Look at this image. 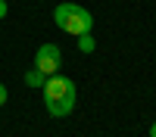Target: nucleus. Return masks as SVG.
Segmentation results:
<instances>
[{"instance_id": "obj_3", "label": "nucleus", "mask_w": 156, "mask_h": 137, "mask_svg": "<svg viewBox=\"0 0 156 137\" xmlns=\"http://www.w3.org/2000/svg\"><path fill=\"white\" fill-rule=\"evenodd\" d=\"M34 69L44 72V75H56L62 69V50L56 44H41L34 53Z\"/></svg>"}, {"instance_id": "obj_7", "label": "nucleus", "mask_w": 156, "mask_h": 137, "mask_svg": "<svg viewBox=\"0 0 156 137\" xmlns=\"http://www.w3.org/2000/svg\"><path fill=\"white\" fill-rule=\"evenodd\" d=\"M6 12H9V6H6V0H0V19H6Z\"/></svg>"}, {"instance_id": "obj_4", "label": "nucleus", "mask_w": 156, "mask_h": 137, "mask_svg": "<svg viewBox=\"0 0 156 137\" xmlns=\"http://www.w3.org/2000/svg\"><path fill=\"white\" fill-rule=\"evenodd\" d=\"M75 41H78V50H81V53H94V47H97V41H94V31H87V34H78Z\"/></svg>"}, {"instance_id": "obj_1", "label": "nucleus", "mask_w": 156, "mask_h": 137, "mask_svg": "<svg viewBox=\"0 0 156 137\" xmlns=\"http://www.w3.org/2000/svg\"><path fill=\"white\" fill-rule=\"evenodd\" d=\"M44 103L53 118H66L75 109V81L66 75H47L44 78Z\"/></svg>"}, {"instance_id": "obj_6", "label": "nucleus", "mask_w": 156, "mask_h": 137, "mask_svg": "<svg viewBox=\"0 0 156 137\" xmlns=\"http://www.w3.org/2000/svg\"><path fill=\"white\" fill-rule=\"evenodd\" d=\"M6 100H9V91H6V87H3V84H0V106H3V103H6Z\"/></svg>"}, {"instance_id": "obj_2", "label": "nucleus", "mask_w": 156, "mask_h": 137, "mask_svg": "<svg viewBox=\"0 0 156 137\" xmlns=\"http://www.w3.org/2000/svg\"><path fill=\"white\" fill-rule=\"evenodd\" d=\"M53 22H56L59 31H66L72 37L87 34L90 28H94V16H90L84 6H78V3H59L53 9Z\"/></svg>"}, {"instance_id": "obj_8", "label": "nucleus", "mask_w": 156, "mask_h": 137, "mask_svg": "<svg viewBox=\"0 0 156 137\" xmlns=\"http://www.w3.org/2000/svg\"><path fill=\"white\" fill-rule=\"evenodd\" d=\"M150 137H156V122H153V125H150Z\"/></svg>"}, {"instance_id": "obj_5", "label": "nucleus", "mask_w": 156, "mask_h": 137, "mask_svg": "<svg viewBox=\"0 0 156 137\" xmlns=\"http://www.w3.org/2000/svg\"><path fill=\"white\" fill-rule=\"evenodd\" d=\"M44 78H47V75H44V72H37V69L25 72V84H28V87H44Z\"/></svg>"}]
</instances>
